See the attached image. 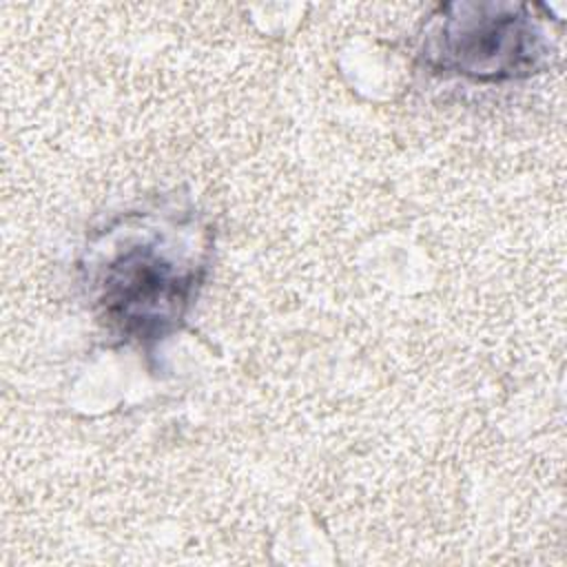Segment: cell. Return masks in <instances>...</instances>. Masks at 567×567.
Masks as SVG:
<instances>
[{
    "label": "cell",
    "mask_w": 567,
    "mask_h": 567,
    "mask_svg": "<svg viewBox=\"0 0 567 567\" xmlns=\"http://www.w3.org/2000/svg\"><path fill=\"white\" fill-rule=\"evenodd\" d=\"M210 230L173 197L115 213L78 259L89 310L106 334L148 348L186 323L206 281Z\"/></svg>",
    "instance_id": "cell-1"
},
{
    "label": "cell",
    "mask_w": 567,
    "mask_h": 567,
    "mask_svg": "<svg viewBox=\"0 0 567 567\" xmlns=\"http://www.w3.org/2000/svg\"><path fill=\"white\" fill-rule=\"evenodd\" d=\"M551 53L529 4L447 2L430 16L419 55L432 75L509 82L547 69Z\"/></svg>",
    "instance_id": "cell-2"
}]
</instances>
